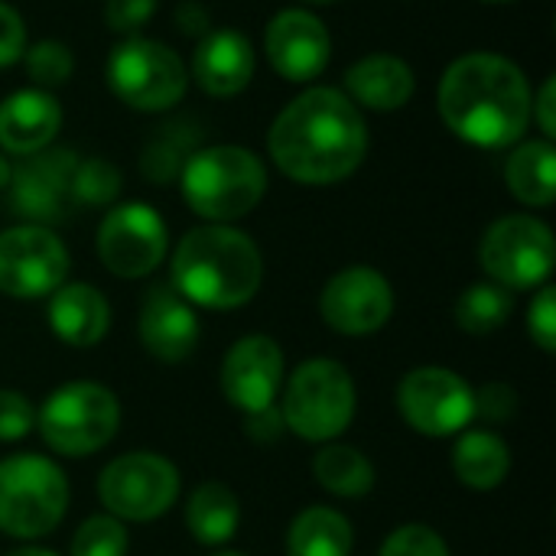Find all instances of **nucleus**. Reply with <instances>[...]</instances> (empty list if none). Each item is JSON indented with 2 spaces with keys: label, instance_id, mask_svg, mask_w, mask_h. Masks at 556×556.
Returning a JSON list of instances; mask_svg holds the SVG:
<instances>
[{
  "label": "nucleus",
  "instance_id": "5701e85b",
  "mask_svg": "<svg viewBox=\"0 0 556 556\" xmlns=\"http://www.w3.org/2000/svg\"><path fill=\"white\" fill-rule=\"evenodd\" d=\"M453 472L463 485L476 492H492L511 472V450L492 430H469L453 450Z\"/></svg>",
  "mask_w": 556,
  "mask_h": 556
},
{
  "label": "nucleus",
  "instance_id": "ea45409f",
  "mask_svg": "<svg viewBox=\"0 0 556 556\" xmlns=\"http://www.w3.org/2000/svg\"><path fill=\"white\" fill-rule=\"evenodd\" d=\"M7 556H55L52 551H42V547H20V551H13V554Z\"/></svg>",
  "mask_w": 556,
  "mask_h": 556
},
{
  "label": "nucleus",
  "instance_id": "c756f323",
  "mask_svg": "<svg viewBox=\"0 0 556 556\" xmlns=\"http://www.w3.org/2000/svg\"><path fill=\"white\" fill-rule=\"evenodd\" d=\"M26 59V75L39 85V88H55V85H65L75 72V59L68 52L65 42H55V39H42L36 46H29L23 52Z\"/></svg>",
  "mask_w": 556,
  "mask_h": 556
},
{
  "label": "nucleus",
  "instance_id": "a211bd4d",
  "mask_svg": "<svg viewBox=\"0 0 556 556\" xmlns=\"http://www.w3.org/2000/svg\"><path fill=\"white\" fill-rule=\"evenodd\" d=\"M254 75V49L238 29H212L192 55V78L212 98H231Z\"/></svg>",
  "mask_w": 556,
  "mask_h": 556
},
{
  "label": "nucleus",
  "instance_id": "6ab92c4d",
  "mask_svg": "<svg viewBox=\"0 0 556 556\" xmlns=\"http://www.w3.org/2000/svg\"><path fill=\"white\" fill-rule=\"evenodd\" d=\"M62 127L59 101L42 88H23L0 104V147L16 156H33L52 143Z\"/></svg>",
  "mask_w": 556,
  "mask_h": 556
},
{
  "label": "nucleus",
  "instance_id": "aec40b11",
  "mask_svg": "<svg viewBox=\"0 0 556 556\" xmlns=\"http://www.w3.org/2000/svg\"><path fill=\"white\" fill-rule=\"evenodd\" d=\"M111 306L98 287L65 283L49 300V329L72 349H91L108 336Z\"/></svg>",
  "mask_w": 556,
  "mask_h": 556
},
{
  "label": "nucleus",
  "instance_id": "f03ea898",
  "mask_svg": "<svg viewBox=\"0 0 556 556\" xmlns=\"http://www.w3.org/2000/svg\"><path fill=\"white\" fill-rule=\"evenodd\" d=\"M440 114L466 143L511 147L531 124L528 78L505 55L469 52L443 72Z\"/></svg>",
  "mask_w": 556,
  "mask_h": 556
},
{
  "label": "nucleus",
  "instance_id": "4468645a",
  "mask_svg": "<svg viewBox=\"0 0 556 556\" xmlns=\"http://www.w3.org/2000/svg\"><path fill=\"white\" fill-rule=\"evenodd\" d=\"M319 313L326 326L342 336H371L388 326L394 313V290L375 267H345L326 283Z\"/></svg>",
  "mask_w": 556,
  "mask_h": 556
},
{
  "label": "nucleus",
  "instance_id": "4c0bfd02",
  "mask_svg": "<svg viewBox=\"0 0 556 556\" xmlns=\"http://www.w3.org/2000/svg\"><path fill=\"white\" fill-rule=\"evenodd\" d=\"M283 417H280V410L270 404V407H264V410H257V414H244V433L254 440V443H261V446H267V443H277L280 437H283Z\"/></svg>",
  "mask_w": 556,
  "mask_h": 556
},
{
  "label": "nucleus",
  "instance_id": "4be33fe9",
  "mask_svg": "<svg viewBox=\"0 0 556 556\" xmlns=\"http://www.w3.org/2000/svg\"><path fill=\"white\" fill-rule=\"evenodd\" d=\"M75 169L72 153H52L39 156L26 169L13 176V202L16 212L29 218H55L59 215V195L65 192Z\"/></svg>",
  "mask_w": 556,
  "mask_h": 556
},
{
  "label": "nucleus",
  "instance_id": "f3484780",
  "mask_svg": "<svg viewBox=\"0 0 556 556\" xmlns=\"http://www.w3.org/2000/svg\"><path fill=\"white\" fill-rule=\"evenodd\" d=\"M143 349L166 362H186L199 345V316L195 306L173 290V283H160L143 296L140 323H137Z\"/></svg>",
  "mask_w": 556,
  "mask_h": 556
},
{
  "label": "nucleus",
  "instance_id": "bb28decb",
  "mask_svg": "<svg viewBox=\"0 0 556 556\" xmlns=\"http://www.w3.org/2000/svg\"><path fill=\"white\" fill-rule=\"evenodd\" d=\"M316 482L336 498H365L375 489V466L355 446H326L313 459Z\"/></svg>",
  "mask_w": 556,
  "mask_h": 556
},
{
  "label": "nucleus",
  "instance_id": "a19ab883",
  "mask_svg": "<svg viewBox=\"0 0 556 556\" xmlns=\"http://www.w3.org/2000/svg\"><path fill=\"white\" fill-rule=\"evenodd\" d=\"M7 182H10V166H7V160L0 156V189H3Z\"/></svg>",
  "mask_w": 556,
  "mask_h": 556
},
{
  "label": "nucleus",
  "instance_id": "2eb2a0df",
  "mask_svg": "<svg viewBox=\"0 0 556 556\" xmlns=\"http://www.w3.org/2000/svg\"><path fill=\"white\" fill-rule=\"evenodd\" d=\"M222 394L241 414H257L277 401L283 384V352L267 336L238 339L222 362Z\"/></svg>",
  "mask_w": 556,
  "mask_h": 556
},
{
  "label": "nucleus",
  "instance_id": "dca6fc26",
  "mask_svg": "<svg viewBox=\"0 0 556 556\" xmlns=\"http://www.w3.org/2000/svg\"><path fill=\"white\" fill-rule=\"evenodd\" d=\"M274 72L287 81H313L329 65V29L309 10H280L264 36Z\"/></svg>",
  "mask_w": 556,
  "mask_h": 556
},
{
  "label": "nucleus",
  "instance_id": "b1692460",
  "mask_svg": "<svg viewBox=\"0 0 556 556\" xmlns=\"http://www.w3.org/2000/svg\"><path fill=\"white\" fill-rule=\"evenodd\" d=\"M241 525L238 495L225 482H202L186 502V528L205 547H222Z\"/></svg>",
  "mask_w": 556,
  "mask_h": 556
},
{
  "label": "nucleus",
  "instance_id": "393cba45",
  "mask_svg": "<svg viewBox=\"0 0 556 556\" xmlns=\"http://www.w3.org/2000/svg\"><path fill=\"white\" fill-rule=\"evenodd\" d=\"M508 189L518 202L547 208L556 199V150L551 140H531L521 143L505 166Z\"/></svg>",
  "mask_w": 556,
  "mask_h": 556
},
{
  "label": "nucleus",
  "instance_id": "7ed1b4c3",
  "mask_svg": "<svg viewBox=\"0 0 556 556\" xmlns=\"http://www.w3.org/2000/svg\"><path fill=\"white\" fill-rule=\"evenodd\" d=\"M264 280L257 244L231 225L186 231L173 254V290L202 309H238Z\"/></svg>",
  "mask_w": 556,
  "mask_h": 556
},
{
  "label": "nucleus",
  "instance_id": "c85d7f7f",
  "mask_svg": "<svg viewBox=\"0 0 556 556\" xmlns=\"http://www.w3.org/2000/svg\"><path fill=\"white\" fill-rule=\"evenodd\" d=\"M127 531L111 515H94L81 521L72 538V556H127Z\"/></svg>",
  "mask_w": 556,
  "mask_h": 556
},
{
  "label": "nucleus",
  "instance_id": "0eeeda50",
  "mask_svg": "<svg viewBox=\"0 0 556 556\" xmlns=\"http://www.w3.org/2000/svg\"><path fill=\"white\" fill-rule=\"evenodd\" d=\"M117 394L94 381H72L55 388L36 414V430L42 443L68 459H81L104 450L117 437Z\"/></svg>",
  "mask_w": 556,
  "mask_h": 556
},
{
  "label": "nucleus",
  "instance_id": "cd10ccee",
  "mask_svg": "<svg viewBox=\"0 0 556 556\" xmlns=\"http://www.w3.org/2000/svg\"><path fill=\"white\" fill-rule=\"evenodd\" d=\"M511 313H515V296L498 283H472L456 300V323L469 336H489L502 329L511 319Z\"/></svg>",
  "mask_w": 556,
  "mask_h": 556
},
{
  "label": "nucleus",
  "instance_id": "c03bdc74",
  "mask_svg": "<svg viewBox=\"0 0 556 556\" xmlns=\"http://www.w3.org/2000/svg\"><path fill=\"white\" fill-rule=\"evenodd\" d=\"M215 556H244V554H215Z\"/></svg>",
  "mask_w": 556,
  "mask_h": 556
},
{
  "label": "nucleus",
  "instance_id": "ddd939ff",
  "mask_svg": "<svg viewBox=\"0 0 556 556\" xmlns=\"http://www.w3.org/2000/svg\"><path fill=\"white\" fill-rule=\"evenodd\" d=\"M166 222L143 202H124L111 208L98 228V257L114 277L124 280L153 274L166 257Z\"/></svg>",
  "mask_w": 556,
  "mask_h": 556
},
{
  "label": "nucleus",
  "instance_id": "37998d69",
  "mask_svg": "<svg viewBox=\"0 0 556 556\" xmlns=\"http://www.w3.org/2000/svg\"><path fill=\"white\" fill-rule=\"evenodd\" d=\"M489 3H511V0H489Z\"/></svg>",
  "mask_w": 556,
  "mask_h": 556
},
{
  "label": "nucleus",
  "instance_id": "423d86ee",
  "mask_svg": "<svg viewBox=\"0 0 556 556\" xmlns=\"http://www.w3.org/2000/svg\"><path fill=\"white\" fill-rule=\"evenodd\" d=\"M355 407L358 394L349 368L332 358H309L290 375L280 417L296 437L309 443H329L349 430Z\"/></svg>",
  "mask_w": 556,
  "mask_h": 556
},
{
  "label": "nucleus",
  "instance_id": "39448f33",
  "mask_svg": "<svg viewBox=\"0 0 556 556\" xmlns=\"http://www.w3.org/2000/svg\"><path fill=\"white\" fill-rule=\"evenodd\" d=\"M68 511L65 472L33 453L0 459V531L16 541L52 534Z\"/></svg>",
  "mask_w": 556,
  "mask_h": 556
},
{
  "label": "nucleus",
  "instance_id": "58836bf2",
  "mask_svg": "<svg viewBox=\"0 0 556 556\" xmlns=\"http://www.w3.org/2000/svg\"><path fill=\"white\" fill-rule=\"evenodd\" d=\"M534 104V111H531V117L541 124V130H544V137L551 140V137H556V78L551 75L544 85H541V94L531 101Z\"/></svg>",
  "mask_w": 556,
  "mask_h": 556
},
{
  "label": "nucleus",
  "instance_id": "72a5a7b5",
  "mask_svg": "<svg viewBox=\"0 0 556 556\" xmlns=\"http://www.w3.org/2000/svg\"><path fill=\"white\" fill-rule=\"evenodd\" d=\"M528 332H531V339L538 342V349L541 352H554L556 349V290L554 287H544L538 296H534V303H531V309H528Z\"/></svg>",
  "mask_w": 556,
  "mask_h": 556
},
{
  "label": "nucleus",
  "instance_id": "9d476101",
  "mask_svg": "<svg viewBox=\"0 0 556 556\" xmlns=\"http://www.w3.org/2000/svg\"><path fill=\"white\" fill-rule=\"evenodd\" d=\"M98 498L117 521H156L179 498V472L156 453H124L104 466Z\"/></svg>",
  "mask_w": 556,
  "mask_h": 556
},
{
  "label": "nucleus",
  "instance_id": "c9c22d12",
  "mask_svg": "<svg viewBox=\"0 0 556 556\" xmlns=\"http://www.w3.org/2000/svg\"><path fill=\"white\" fill-rule=\"evenodd\" d=\"M26 52V26L23 16L0 0V68L13 65Z\"/></svg>",
  "mask_w": 556,
  "mask_h": 556
},
{
  "label": "nucleus",
  "instance_id": "f257e3e1",
  "mask_svg": "<svg viewBox=\"0 0 556 556\" xmlns=\"http://www.w3.org/2000/svg\"><path fill=\"white\" fill-rule=\"evenodd\" d=\"M267 150L277 169L293 182L332 186L349 179L365 160L368 127L349 94L309 88L277 114Z\"/></svg>",
  "mask_w": 556,
  "mask_h": 556
},
{
  "label": "nucleus",
  "instance_id": "f704fd0d",
  "mask_svg": "<svg viewBox=\"0 0 556 556\" xmlns=\"http://www.w3.org/2000/svg\"><path fill=\"white\" fill-rule=\"evenodd\" d=\"M153 13H156V0H108L104 3L108 26L114 33H127V36H134L140 26H147Z\"/></svg>",
  "mask_w": 556,
  "mask_h": 556
},
{
  "label": "nucleus",
  "instance_id": "a878e982",
  "mask_svg": "<svg viewBox=\"0 0 556 556\" xmlns=\"http://www.w3.org/2000/svg\"><path fill=\"white\" fill-rule=\"evenodd\" d=\"M355 534L345 515L332 508H306L287 531V556H349Z\"/></svg>",
  "mask_w": 556,
  "mask_h": 556
},
{
  "label": "nucleus",
  "instance_id": "412c9836",
  "mask_svg": "<svg viewBox=\"0 0 556 556\" xmlns=\"http://www.w3.org/2000/svg\"><path fill=\"white\" fill-rule=\"evenodd\" d=\"M414 72L404 59L391 52H375L358 59L345 72V88L352 94V104L371 108V111H397L414 98Z\"/></svg>",
  "mask_w": 556,
  "mask_h": 556
},
{
  "label": "nucleus",
  "instance_id": "473e14b6",
  "mask_svg": "<svg viewBox=\"0 0 556 556\" xmlns=\"http://www.w3.org/2000/svg\"><path fill=\"white\" fill-rule=\"evenodd\" d=\"M36 427V410L26 394L0 391V443H16Z\"/></svg>",
  "mask_w": 556,
  "mask_h": 556
},
{
  "label": "nucleus",
  "instance_id": "e433bc0d",
  "mask_svg": "<svg viewBox=\"0 0 556 556\" xmlns=\"http://www.w3.org/2000/svg\"><path fill=\"white\" fill-rule=\"evenodd\" d=\"M515 407H518V394L508 388V384H485L479 394H476V414L498 424V420H508L515 417Z\"/></svg>",
  "mask_w": 556,
  "mask_h": 556
},
{
  "label": "nucleus",
  "instance_id": "20e7f679",
  "mask_svg": "<svg viewBox=\"0 0 556 556\" xmlns=\"http://www.w3.org/2000/svg\"><path fill=\"white\" fill-rule=\"evenodd\" d=\"M179 182L195 215L225 225L257 208L267 192V169L244 147H205L186 156Z\"/></svg>",
  "mask_w": 556,
  "mask_h": 556
},
{
  "label": "nucleus",
  "instance_id": "f8f14e48",
  "mask_svg": "<svg viewBox=\"0 0 556 556\" xmlns=\"http://www.w3.org/2000/svg\"><path fill=\"white\" fill-rule=\"evenodd\" d=\"M68 274L65 244L42 225L0 231V293L13 300L52 296Z\"/></svg>",
  "mask_w": 556,
  "mask_h": 556
},
{
  "label": "nucleus",
  "instance_id": "2f4dec72",
  "mask_svg": "<svg viewBox=\"0 0 556 556\" xmlns=\"http://www.w3.org/2000/svg\"><path fill=\"white\" fill-rule=\"evenodd\" d=\"M381 556H450V551H446V541L433 528L404 525L384 541Z\"/></svg>",
  "mask_w": 556,
  "mask_h": 556
},
{
  "label": "nucleus",
  "instance_id": "9b49d317",
  "mask_svg": "<svg viewBox=\"0 0 556 556\" xmlns=\"http://www.w3.org/2000/svg\"><path fill=\"white\" fill-rule=\"evenodd\" d=\"M397 410L424 437H453L472 424L476 391L456 371L424 365L397 384Z\"/></svg>",
  "mask_w": 556,
  "mask_h": 556
},
{
  "label": "nucleus",
  "instance_id": "1a4fd4ad",
  "mask_svg": "<svg viewBox=\"0 0 556 556\" xmlns=\"http://www.w3.org/2000/svg\"><path fill=\"white\" fill-rule=\"evenodd\" d=\"M482 270L505 290H534L551 280L556 244L551 228L531 215L498 218L479 244Z\"/></svg>",
  "mask_w": 556,
  "mask_h": 556
},
{
  "label": "nucleus",
  "instance_id": "6e6552de",
  "mask_svg": "<svg viewBox=\"0 0 556 556\" xmlns=\"http://www.w3.org/2000/svg\"><path fill=\"white\" fill-rule=\"evenodd\" d=\"M186 62L156 39L130 36L108 55V88L134 111H166L182 101Z\"/></svg>",
  "mask_w": 556,
  "mask_h": 556
},
{
  "label": "nucleus",
  "instance_id": "7c9ffc66",
  "mask_svg": "<svg viewBox=\"0 0 556 556\" xmlns=\"http://www.w3.org/2000/svg\"><path fill=\"white\" fill-rule=\"evenodd\" d=\"M68 186H72V192H75L78 202L108 205L121 192V173L111 163H104V160H88V163H78L72 169Z\"/></svg>",
  "mask_w": 556,
  "mask_h": 556
},
{
  "label": "nucleus",
  "instance_id": "79ce46f5",
  "mask_svg": "<svg viewBox=\"0 0 556 556\" xmlns=\"http://www.w3.org/2000/svg\"><path fill=\"white\" fill-rule=\"evenodd\" d=\"M309 3H339V0H309Z\"/></svg>",
  "mask_w": 556,
  "mask_h": 556
}]
</instances>
